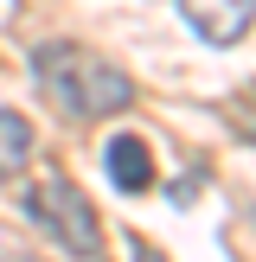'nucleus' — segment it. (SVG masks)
<instances>
[{
  "mask_svg": "<svg viewBox=\"0 0 256 262\" xmlns=\"http://www.w3.org/2000/svg\"><path fill=\"white\" fill-rule=\"evenodd\" d=\"M32 77H38V96H45L64 122H102V115H115V109L135 102L128 71L109 64L102 51L77 45V38H45V45H32Z\"/></svg>",
  "mask_w": 256,
  "mask_h": 262,
  "instance_id": "obj_1",
  "label": "nucleus"
},
{
  "mask_svg": "<svg viewBox=\"0 0 256 262\" xmlns=\"http://www.w3.org/2000/svg\"><path fill=\"white\" fill-rule=\"evenodd\" d=\"M26 217H32L58 250H71L77 262H102V217H96V205H90L64 173L38 179V186L26 192Z\"/></svg>",
  "mask_w": 256,
  "mask_h": 262,
  "instance_id": "obj_2",
  "label": "nucleus"
},
{
  "mask_svg": "<svg viewBox=\"0 0 256 262\" xmlns=\"http://www.w3.org/2000/svg\"><path fill=\"white\" fill-rule=\"evenodd\" d=\"M179 13L205 45H237L256 19V0H179Z\"/></svg>",
  "mask_w": 256,
  "mask_h": 262,
  "instance_id": "obj_3",
  "label": "nucleus"
},
{
  "mask_svg": "<svg viewBox=\"0 0 256 262\" xmlns=\"http://www.w3.org/2000/svg\"><path fill=\"white\" fill-rule=\"evenodd\" d=\"M102 166H109V179H115L122 192H147V186H154V154H147L141 135H115L109 154H102Z\"/></svg>",
  "mask_w": 256,
  "mask_h": 262,
  "instance_id": "obj_4",
  "label": "nucleus"
},
{
  "mask_svg": "<svg viewBox=\"0 0 256 262\" xmlns=\"http://www.w3.org/2000/svg\"><path fill=\"white\" fill-rule=\"evenodd\" d=\"M32 154H38L32 122H26V115H13V109H0V186H7V179H19L26 166H32Z\"/></svg>",
  "mask_w": 256,
  "mask_h": 262,
  "instance_id": "obj_5",
  "label": "nucleus"
},
{
  "mask_svg": "<svg viewBox=\"0 0 256 262\" xmlns=\"http://www.w3.org/2000/svg\"><path fill=\"white\" fill-rule=\"evenodd\" d=\"M230 122H237V135H243V141H256V96H250V102H237V109H230Z\"/></svg>",
  "mask_w": 256,
  "mask_h": 262,
  "instance_id": "obj_6",
  "label": "nucleus"
},
{
  "mask_svg": "<svg viewBox=\"0 0 256 262\" xmlns=\"http://www.w3.org/2000/svg\"><path fill=\"white\" fill-rule=\"evenodd\" d=\"M128 250H135V262H166V256H160V250H154V243H147V237H135V243H128Z\"/></svg>",
  "mask_w": 256,
  "mask_h": 262,
  "instance_id": "obj_7",
  "label": "nucleus"
},
{
  "mask_svg": "<svg viewBox=\"0 0 256 262\" xmlns=\"http://www.w3.org/2000/svg\"><path fill=\"white\" fill-rule=\"evenodd\" d=\"M7 262H38V256H7Z\"/></svg>",
  "mask_w": 256,
  "mask_h": 262,
  "instance_id": "obj_8",
  "label": "nucleus"
}]
</instances>
